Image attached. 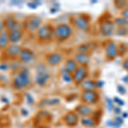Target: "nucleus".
<instances>
[{"mask_svg": "<svg viewBox=\"0 0 128 128\" xmlns=\"http://www.w3.org/2000/svg\"><path fill=\"white\" fill-rule=\"evenodd\" d=\"M115 123H117L119 126H120V125H122V124L124 123V120H123V118H121V117H116L115 118V121H114Z\"/></svg>", "mask_w": 128, "mask_h": 128, "instance_id": "43", "label": "nucleus"}, {"mask_svg": "<svg viewBox=\"0 0 128 128\" xmlns=\"http://www.w3.org/2000/svg\"><path fill=\"white\" fill-rule=\"evenodd\" d=\"M127 116H128V114L127 113H124L123 114V117H124V118H127Z\"/></svg>", "mask_w": 128, "mask_h": 128, "instance_id": "50", "label": "nucleus"}, {"mask_svg": "<svg viewBox=\"0 0 128 128\" xmlns=\"http://www.w3.org/2000/svg\"><path fill=\"white\" fill-rule=\"evenodd\" d=\"M114 23L115 26H117V28H119V26H128V20L124 19L121 16L115 17L114 18Z\"/></svg>", "mask_w": 128, "mask_h": 128, "instance_id": "25", "label": "nucleus"}, {"mask_svg": "<svg viewBox=\"0 0 128 128\" xmlns=\"http://www.w3.org/2000/svg\"><path fill=\"white\" fill-rule=\"evenodd\" d=\"M74 35V28L68 23H59L54 26L53 37L59 44L69 40Z\"/></svg>", "mask_w": 128, "mask_h": 128, "instance_id": "3", "label": "nucleus"}, {"mask_svg": "<svg viewBox=\"0 0 128 128\" xmlns=\"http://www.w3.org/2000/svg\"><path fill=\"white\" fill-rule=\"evenodd\" d=\"M51 80V74L48 71L36 73L34 77V83L41 88L46 87Z\"/></svg>", "mask_w": 128, "mask_h": 128, "instance_id": "15", "label": "nucleus"}, {"mask_svg": "<svg viewBox=\"0 0 128 128\" xmlns=\"http://www.w3.org/2000/svg\"><path fill=\"white\" fill-rule=\"evenodd\" d=\"M24 96H25V100H26V104H28V106L32 107L36 104V102H35V99L34 98V96H32L30 92H25Z\"/></svg>", "mask_w": 128, "mask_h": 128, "instance_id": "26", "label": "nucleus"}, {"mask_svg": "<svg viewBox=\"0 0 128 128\" xmlns=\"http://www.w3.org/2000/svg\"><path fill=\"white\" fill-rule=\"evenodd\" d=\"M5 30V26H4V19L0 18V34L2 32Z\"/></svg>", "mask_w": 128, "mask_h": 128, "instance_id": "39", "label": "nucleus"}, {"mask_svg": "<svg viewBox=\"0 0 128 128\" xmlns=\"http://www.w3.org/2000/svg\"><path fill=\"white\" fill-rule=\"evenodd\" d=\"M90 16L87 14H79L71 17V25L74 28L84 32L90 30Z\"/></svg>", "mask_w": 128, "mask_h": 128, "instance_id": "4", "label": "nucleus"}, {"mask_svg": "<svg viewBox=\"0 0 128 128\" xmlns=\"http://www.w3.org/2000/svg\"><path fill=\"white\" fill-rule=\"evenodd\" d=\"M26 5H28V8H30V9H32V10H36L37 8H38L36 5L34 4V2H28V3L26 4Z\"/></svg>", "mask_w": 128, "mask_h": 128, "instance_id": "42", "label": "nucleus"}, {"mask_svg": "<svg viewBox=\"0 0 128 128\" xmlns=\"http://www.w3.org/2000/svg\"><path fill=\"white\" fill-rule=\"evenodd\" d=\"M80 117L77 114V113L74 110H71V111L67 112L62 116V122L65 124L67 126H68L70 128L77 126L80 123Z\"/></svg>", "mask_w": 128, "mask_h": 128, "instance_id": "14", "label": "nucleus"}, {"mask_svg": "<svg viewBox=\"0 0 128 128\" xmlns=\"http://www.w3.org/2000/svg\"><path fill=\"white\" fill-rule=\"evenodd\" d=\"M53 31H54V26L47 22L43 23L35 34L37 41L40 43H50L54 40Z\"/></svg>", "mask_w": 128, "mask_h": 128, "instance_id": "5", "label": "nucleus"}, {"mask_svg": "<svg viewBox=\"0 0 128 128\" xmlns=\"http://www.w3.org/2000/svg\"><path fill=\"white\" fill-rule=\"evenodd\" d=\"M0 100H1V102H3V104H9V102H10L9 99L6 98V96H2Z\"/></svg>", "mask_w": 128, "mask_h": 128, "instance_id": "45", "label": "nucleus"}, {"mask_svg": "<svg viewBox=\"0 0 128 128\" xmlns=\"http://www.w3.org/2000/svg\"><path fill=\"white\" fill-rule=\"evenodd\" d=\"M80 123L83 126L87 127V128H96L98 125L92 116L81 117L80 120Z\"/></svg>", "mask_w": 128, "mask_h": 128, "instance_id": "22", "label": "nucleus"}, {"mask_svg": "<svg viewBox=\"0 0 128 128\" xmlns=\"http://www.w3.org/2000/svg\"><path fill=\"white\" fill-rule=\"evenodd\" d=\"M10 44V42L9 38V32L4 30L0 34V51L3 52Z\"/></svg>", "mask_w": 128, "mask_h": 128, "instance_id": "21", "label": "nucleus"}, {"mask_svg": "<svg viewBox=\"0 0 128 128\" xmlns=\"http://www.w3.org/2000/svg\"><path fill=\"white\" fill-rule=\"evenodd\" d=\"M114 102H116L117 104L120 105V106H123V105L125 104V102L122 101L120 98H114Z\"/></svg>", "mask_w": 128, "mask_h": 128, "instance_id": "41", "label": "nucleus"}, {"mask_svg": "<svg viewBox=\"0 0 128 128\" xmlns=\"http://www.w3.org/2000/svg\"><path fill=\"white\" fill-rule=\"evenodd\" d=\"M104 82L102 81V80H96V89H101L104 86Z\"/></svg>", "mask_w": 128, "mask_h": 128, "instance_id": "40", "label": "nucleus"}, {"mask_svg": "<svg viewBox=\"0 0 128 128\" xmlns=\"http://www.w3.org/2000/svg\"><path fill=\"white\" fill-rule=\"evenodd\" d=\"M106 100H107V102H108V109H109V111H111V110H112V109L114 108V104L112 102V101H111L110 99L107 98Z\"/></svg>", "mask_w": 128, "mask_h": 128, "instance_id": "44", "label": "nucleus"}, {"mask_svg": "<svg viewBox=\"0 0 128 128\" xmlns=\"http://www.w3.org/2000/svg\"><path fill=\"white\" fill-rule=\"evenodd\" d=\"M117 90H118V92L121 95H125L126 93V88L124 87L123 86H121V84H119L118 86H117Z\"/></svg>", "mask_w": 128, "mask_h": 128, "instance_id": "36", "label": "nucleus"}, {"mask_svg": "<svg viewBox=\"0 0 128 128\" xmlns=\"http://www.w3.org/2000/svg\"><path fill=\"white\" fill-rule=\"evenodd\" d=\"M22 23H23L24 32H26L30 34H36V32L42 26L44 22H43V19L40 16L32 15L28 16Z\"/></svg>", "mask_w": 128, "mask_h": 128, "instance_id": "6", "label": "nucleus"}, {"mask_svg": "<svg viewBox=\"0 0 128 128\" xmlns=\"http://www.w3.org/2000/svg\"><path fill=\"white\" fill-rule=\"evenodd\" d=\"M98 47V43L95 41H86L78 45L75 48L76 53H81V54L92 55V53Z\"/></svg>", "mask_w": 128, "mask_h": 128, "instance_id": "16", "label": "nucleus"}, {"mask_svg": "<svg viewBox=\"0 0 128 128\" xmlns=\"http://www.w3.org/2000/svg\"><path fill=\"white\" fill-rule=\"evenodd\" d=\"M20 114L22 117H28L29 115V111L25 108H22L20 109Z\"/></svg>", "mask_w": 128, "mask_h": 128, "instance_id": "35", "label": "nucleus"}, {"mask_svg": "<svg viewBox=\"0 0 128 128\" xmlns=\"http://www.w3.org/2000/svg\"><path fill=\"white\" fill-rule=\"evenodd\" d=\"M59 74L60 76H61V79L63 82H65L67 84L73 83V74H70L68 70H66L64 68V67L61 68L59 69Z\"/></svg>", "mask_w": 128, "mask_h": 128, "instance_id": "24", "label": "nucleus"}, {"mask_svg": "<svg viewBox=\"0 0 128 128\" xmlns=\"http://www.w3.org/2000/svg\"><path fill=\"white\" fill-rule=\"evenodd\" d=\"M22 3H23L22 1L16 0V1H11V2H10V4H12V5H18V4H22Z\"/></svg>", "mask_w": 128, "mask_h": 128, "instance_id": "46", "label": "nucleus"}, {"mask_svg": "<svg viewBox=\"0 0 128 128\" xmlns=\"http://www.w3.org/2000/svg\"><path fill=\"white\" fill-rule=\"evenodd\" d=\"M122 68L126 71L128 72V56L126 58H125L123 60V62H122Z\"/></svg>", "mask_w": 128, "mask_h": 128, "instance_id": "38", "label": "nucleus"}, {"mask_svg": "<svg viewBox=\"0 0 128 128\" xmlns=\"http://www.w3.org/2000/svg\"><path fill=\"white\" fill-rule=\"evenodd\" d=\"M102 111H101V110H96V111H94L93 114H92V117L95 120H96V122L98 124L99 122H100V120H101V117H102Z\"/></svg>", "mask_w": 128, "mask_h": 128, "instance_id": "34", "label": "nucleus"}, {"mask_svg": "<svg viewBox=\"0 0 128 128\" xmlns=\"http://www.w3.org/2000/svg\"><path fill=\"white\" fill-rule=\"evenodd\" d=\"M74 111L77 113V114L80 117H88V116H92V114H93L95 110L90 105L80 104L75 107Z\"/></svg>", "mask_w": 128, "mask_h": 128, "instance_id": "17", "label": "nucleus"}, {"mask_svg": "<svg viewBox=\"0 0 128 128\" xmlns=\"http://www.w3.org/2000/svg\"><path fill=\"white\" fill-rule=\"evenodd\" d=\"M22 48H23V46H22L20 44H10L2 53L4 56V59L7 60V61H9V60L16 61L18 59V56H19Z\"/></svg>", "mask_w": 128, "mask_h": 128, "instance_id": "10", "label": "nucleus"}, {"mask_svg": "<svg viewBox=\"0 0 128 128\" xmlns=\"http://www.w3.org/2000/svg\"><path fill=\"white\" fill-rule=\"evenodd\" d=\"M114 34L117 36H120V37L128 36V26H119V28H115Z\"/></svg>", "mask_w": 128, "mask_h": 128, "instance_id": "27", "label": "nucleus"}, {"mask_svg": "<svg viewBox=\"0 0 128 128\" xmlns=\"http://www.w3.org/2000/svg\"><path fill=\"white\" fill-rule=\"evenodd\" d=\"M120 16H121V17L124 18V19L128 20V7H126V9H124L123 10H121Z\"/></svg>", "mask_w": 128, "mask_h": 128, "instance_id": "37", "label": "nucleus"}, {"mask_svg": "<svg viewBox=\"0 0 128 128\" xmlns=\"http://www.w3.org/2000/svg\"><path fill=\"white\" fill-rule=\"evenodd\" d=\"M64 68L69 72L70 74H73L74 72L79 68V64L76 62V61L74 59V57H69L67 58L64 62Z\"/></svg>", "mask_w": 128, "mask_h": 128, "instance_id": "20", "label": "nucleus"}, {"mask_svg": "<svg viewBox=\"0 0 128 128\" xmlns=\"http://www.w3.org/2000/svg\"><path fill=\"white\" fill-rule=\"evenodd\" d=\"M73 128H74V127H73Z\"/></svg>", "mask_w": 128, "mask_h": 128, "instance_id": "51", "label": "nucleus"}, {"mask_svg": "<svg viewBox=\"0 0 128 128\" xmlns=\"http://www.w3.org/2000/svg\"><path fill=\"white\" fill-rule=\"evenodd\" d=\"M80 88L83 90H98L96 86V80L86 79L84 81H83L80 84Z\"/></svg>", "mask_w": 128, "mask_h": 128, "instance_id": "23", "label": "nucleus"}, {"mask_svg": "<svg viewBox=\"0 0 128 128\" xmlns=\"http://www.w3.org/2000/svg\"><path fill=\"white\" fill-rule=\"evenodd\" d=\"M99 34L104 38H109L113 36L115 32V25L114 19L109 12L106 11L98 19Z\"/></svg>", "mask_w": 128, "mask_h": 128, "instance_id": "2", "label": "nucleus"}, {"mask_svg": "<svg viewBox=\"0 0 128 128\" xmlns=\"http://www.w3.org/2000/svg\"><path fill=\"white\" fill-rule=\"evenodd\" d=\"M4 22L5 30L8 32H13L16 30L23 29V23L18 20L14 16H6L4 18Z\"/></svg>", "mask_w": 128, "mask_h": 128, "instance_id": "11", "label": "nucleus"}, {"mask_svg": "<svg viewBox=\"0 0 128 128\" xmlns=\"http://www.w3.org/2000/svg\"><path fill=\"white\" fill-rule=\"evenodd\" d=\"M104 48L105 51V58L106 61L112 62L119 56L118 44L113 40H107L104 43Z\"/></svg>", "mask_w": 128, "mask_h": 128, "instance_id": "9", "label": "nucleus"}, {"mask_svg": "<svg viewBox=\"0 0 128 128\" xmlns=\"http://www.w3.org/2000/svg\"><path fill=\"white\" fill-rule=\"evenodd\" d=\"M74 59L76 62L79 64V66H84L88 67L89 63L92 59V56L88 54H81V53H75L74 56Z\"/></svg>", "mask_w": 128, "mask_h": 128, "instance_id": "19", "label": "nucleus"}, {"mask_svg": "<svg viewBox=\"0 0 128 128\" xmlns=\"http://www.w3.org/2000/svg\"><path fill=\"white\" fill-rule=\"evenodd\" d=\"M80 101L90 106L98 104L100 101V93L98 90H83L80 94Z\"/></svg>", "mask_w": 128, "mask_h": 128, "instance_id": "8", "label": "nucleus"}, {"mask_svg": "<svg viewBox=\"0 0 128 128\" xmlns=\"http://www.w3.org/2000/svg\"><path fill=\"white\" fill-rule=\"evenodd\" d=\"M17 60L20 64L24 65V67H28V66L34 64L37 60V54L32 49L23 47Z\"/></svg>", "mask_w": 128, "mask_h": 128, "instance_id": "7", "label": "nucleus"}, {"mask_svg": "<svg viewBox=\"0 0 128 128\" xmlns=\"http://www.w3.org/2000/svg\"><path fill=\"white\" fill-rule=\"evenodd\" d=\"M25 32L23 29L20 30H16L13 32H9V38H10V44H17L20 42H22V40L24 38Z\"/></svg>", "mask_w": 128, "mask_h": 128, "instance_id": "18", "label": "nucleus"}, {"mask_svg": "<svg viewBox=\"0 0 128 128\" xmlns=\"http://www.w3.org/2000/svg\"><path fill=\"white\" fill-rule=\"evenodd\" d=\"M34 84V79L32 77L31 69L28 67H22L14 73L10 80L11 87L16 92H23L30 88Z\"/></svg>", "mask_w": 128, "mask_h": 128, "instance_id": "1", "label": "nucleus"}, {"mask_svg": "<svg viewBox=\"0 0 128 128\" xmlns=\"http://www.w3.org/2000/svg\"><path fill=\"white\" fill-rule=\"evenodd\" d=\"M64 61V56L62 53L58 51H53L48 53L44 56V62L50 67H57Z\"/></svg>", "mask_w": 128, "mask_h": 128, "instance_id": "12", "label": "nucleus"}, {"mask_svg": "<svg viewBox=\"0 0 128 128\" xmlns=\"http://www.w3.org/2000/svg\"><path fill=\"white\" fill-rule=\"evenodd\" d=\"M58 10H59V9H57V8L52 7V8H50V12L51 14H54V13H56Z\"/></svg>", "mask_w": 128, "mask_h": 128, "instance_id": "47", "label": "nucleus"}, {"mask_svg": "<svg viewBox=\"0 0 128 128\" xmlns=\"http://www.w3.org/2000/svg\"><path fill=\"white\" fill-rule=\"evenodd\" d=\"M34 3V4L37 6V7H38V6H40L42 4V2L41 1H38V0H35V1H32Z\"/></svg>", "mask_w": 128, "mask_h": 128, "instance_id": "48", "label": "nucleus"}, {"mask_svg": "<svg viewBox=\"0 0 128 128\" xmlns=\"http://www.w3.org/2000/svg\"><path fill=\"white\" fill-rule=\"evenodd\" d=\"M114 108L115 114H119L121 113V109H120V108H119V107H117V108Z\"/></svg>", "mask_w": 128, "mask_h": 128, "instance_id": "49", "label": "nucleus"}, {"mask_svg": "<svg viewBox=\"0 0 128 128\" xmlns=\"http://www.w3.org/2000/svg\"><path fill=\"white\" fill-rule=\"evenodd\" d=\"M48 107V98H44L38 102V104H37V108H38L40 110H42V109H44L45 108Z\"/></svg>", "mask_w": 128, "mask_h": 128, "instance_id": "32", "label": "nucleus"}, {"mask_svg": "<svg viewBox=\"0 0 128 128\" xmlns=\"http://www.w3.org/2000/svg\"><path fill=\"white\" fill-rule=\"evenodd\" d=\"M127 52V47L126 46L125 44L123 43H120L118 44V53L119 56H123L126 55V53Z\"/></svg>", "mask_w": 128, "mask_h": 128, "instance_id": "33", "label": "nucleus"}, {"mask_svg": "<svg viewBox=\"0 0 128 128\" xmlns=\"http://www.w3.org/2000/svg\"><path fill=\"white\" fill-rule=\"evenodd\" d=\"M114 7L117 10H123L124 9L128 7V1H121V0L114 1Z\"/></svg>", "mask_w": 128, "mask_h": 128, "instance_id": "28", "label": "nucleus"}, {"mask_svg": "<svg viewBox=\"0 0 128 128\" xmlns=\"http://www.w3.org/2000/svg\"><path fill=\"white\" fill-rule=\"evenodd\" d=\"M61 102V99L57 96L54 98H48V107H55L60 104Z\"/></svg>", "mask_w": 128, "mask_h": 128, "instance_id": "31", "label": "nucleus"}, {"mask_svg": "<svg viewBox=\"0 0 128 128\" xmlns=\"http://www.w3.org/2000/svg\"><path fill=\"white\" fill-rule=\"evenodd\" d=\"M48 71V66L45 62H38L35 65V72L40 73V72H45Z\"/></svg>", "mask_w": 128, "mask_h": 128, "instance_id": "29", "label": "nucleus"}, {"mask_svg": "<svg viewBox=\"0 0 128 128\" xmlns=\"http://www.w3.org/2000/svg\"><path fill=\"white\" fill-rule=\"evenodd\" d=\"M10 69V62L7 60L3 61L0 62V72L2 73H5V72L9 71Z\"/></svg>", "mask_w": 128, "mask_h": 128, "instance_id": "30", "label": "nucleus"}, {"mask_svg": "<svg viewBox=\"0 0 128 128\" xmlns=\"http://www.w3.org/2000/svg\"><path fill=\"white\" fill-rule=\"evenodd\" d=\"M89 71L88 67L79 66L75 72L73 74V83L77 86H80L83 81L88 79Z\"/></svg>", "mask_w": 128, "mask_h": 128, "instance_id": "13", "label": "nucleus"}]
</instances>
